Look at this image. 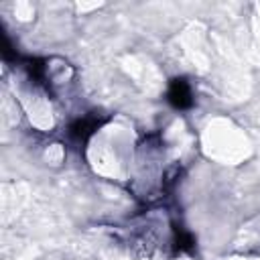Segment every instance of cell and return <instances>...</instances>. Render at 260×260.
Segmentation results:
<instances>
[{"mask_svg": "<svg viewBox=\"0 0 260 260\" xmlns=\"http://www.w3.org/2000/svg\"><path fill=\"white\" fill-rule=\"evenodd\" d=\"M167 100L175 110H187L193 106V89L185 77H175L169 83Z\"/></svg>", "mask_w": 260, "mask_h": 260, "instance_id": "obj_1", "label": "cell"}, {"mask_svg": "<svg viewBox=\"0 0 260 260\" xmlns=\"http://www.w3.org/2000/svg\"><path fill=\"white\" fill-rule=\"evenodd\" d=\"M104 122H106V118H100V114L95 116V112H93V114H89V116H83V118L75 120V122L69 126V134H71V138H75L77 142H85Z\"/></svg>", "mask_w": 260, "mask_h": 260, "instance_id": "obj_2", "label": "cell"}]
</instances>
